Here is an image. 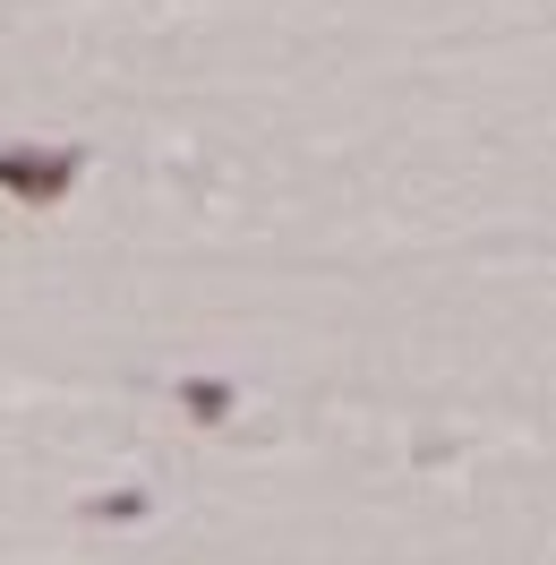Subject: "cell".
<instances>
[{
	"label": "cell",
	"mask_w": 556,
	"mask_h": 565,
	"mask_svg": "<svg viewBox=\"0 0 556 565\" xmlns=\"http://www.w3.org/2000/svg\"><path fill=\"white\" fill-rule=\"evenodd\" d=\"M77 172H86L77 146H0V198H18V206H61Z\"/></svg>",
	"instance_id": "cell-1"
},
{
	"label": "cell",
	"mask_w": 556,
	"mask_h": 565,
	"mask_svg": "<svg viewBox=\"0 0 556 565\" xmlns=\"http://www.w3.org/2000/svg\"><path fill=\"white\" fill-rule=\"evenodd\" d=\"M189 412H197V420H223V412H232V386H223V377H197V386H189Z\"/></svg>",
	"instance_id": "cell-2"
}]
</instances>
